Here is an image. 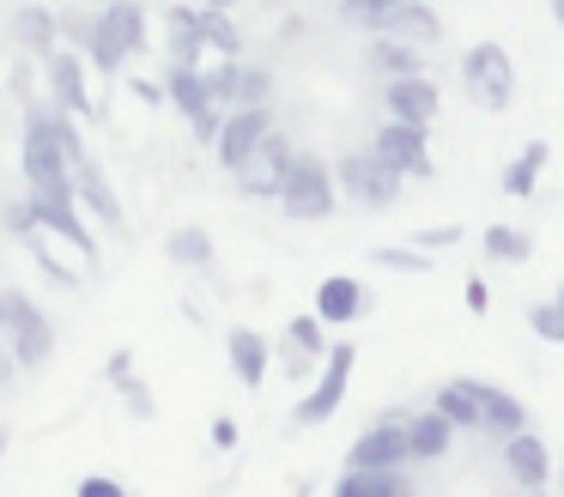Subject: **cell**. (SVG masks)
Returning a JSON list of instances; mask_svg holds the SVG:
<instances>
[{
	"instance_id": "1",
	"label": "cell",
	"mask_w": 564,
	"mask_h": 497,
	"mask_svg": "<svg viewBox=\"0 0 564 497\" xmlns=\"http://www.w3.org/2000/svg\"><path fill=\"white\" fill-rule=\"evenodd\" d=\"M0 334H7V352H13L19 370H43L55 352V322L13 285L0 291Z\"/></svg>"
},
{
	"instance_id": "2",
	"label": "cell",
	"mask_w": 564,
	"mask_h": 497,
	"mask_svg": "<svg viewBox=\"0 0 564 497\" xmlns=\"http://www.w3.org/2000/svg\"><path fill=\"white\" fill-rule=\"evenodd\" d=\"M462 91L474 97V109H486V116H503V109L516 104V61L503 43H474L462 55Z\"/></svg>"
},
{
	"instance_id": "3",
	"label": "cell",
	"mask_w": 564,
	"mask_h": 497,
	"mask_svg": "<svg viewBox=\"0 0 564 497\" xmlns=\"http://www.w3.org/2000/svg\"><path fill=\"white\" fill-rule=\"evenodd\" d=\"M280 206H285V218H328L334 206H340V182H334V170H328V158H316V152H292V170H285V182H280Z\"/></svg>"
},
{
	"instance_id": "4",
	"label": "cell",
	"mask_w": 564,
	"mask_h": 497,
	"mask_svg": "<svg viewBox=\"0 0 564 497\" xmlns=\"http://www.w3.org/2000/svg\"><path fill=\"white\" fill-rule=\"evenodd\" d=\"M334 182H340L346 201H358V206H370V213H382V206L401 201L406 170H401V164H389V158H382L377 145H370V152H346V158H340V170H334Z\"/></svg>"
},
{
	"instance_id": "5",
	"label": "cell",
	"mask_w": 564,
	"mask_h": 497,
	"mask_svg": "<svg viewBox=\"0 0 564 497\" xmlns=\"http://www.w3.org/2000/svg\"><path fill=\"white\" fill-rule=\"evenodd\" d=\"M31 206H37V225L50 230V237H62L74 255L98 261V242H91V230H86V206H79V194H74V176L37 182V188H31Z\"/></svg>"
},
{
	"instance_id": "6",
	"label": "cell",
	"mask_w": 564,
	"mask_h": 497,
	"mask_svg": "<svg viewBox=\"0 0 564 497\" xmlns=\"http://www.w3.org/2000/svg\"><path fill=\"white\" fill-rule=\"evenodd\" d=\"M352 370H358V346H328L322 352V364H316V382H310V395L292 407V419L297 424H328L334 412H340V400H346V388H352Z\"/></svg>"
},
{
	"instance_id": "7",
	"label": "cell",
	"mask_w": 564,
	"mask_h": 497,
	"mask_svg": "<svg viewBox=\"0 0 564 497\" xmlns=\"http://www.w3.org/2000/svg\"><path fill=\"white\" fill-rule=\"evenodd\" d=\"M19 170H25L31 188H37V182L74 176V164L62 158V140H55V128H50V104H31V109H25V145H19Z\"/></svg>"
},
{
	"instance_id": "8",
	"label": "cell",
	"mask_w": 564,
	"mask_h": 497,
	"mask_svg": "<svg viewBox=\"0 0 564 497\" xmlns=\"http://www.w3.org/2000/svg\"><path fill=\"white\" fill-rule=\"evenodd\" d=\"M370 145H377L389 164H401L406 176H419V182L437 176V164H431V121H401V116H389Z\"/></svg>"
},
{
	"instance_id": "9",
	"label": "cell",
	"mask_w": 564,
	"mask_h": 497,
	"mask_svg": "<svg viewBox=\"0 0 564 497\" xmlns=\"http://www.w3.org/2000/svg\"><path fill=\"white\" fill-rule=\"evenodd\" d=\"M413 461V443H406V412H382L370 431L352 436L346 449V467H406Z\"/></svg>"
},
{
	"instance_id": "10",
	"label": "cell",
	"mask_w": 564,
	"mask_h": 497,
	"mask_svg": "<svg viewBox=\"0 0 564 497\" xmlns=\"http://www.w3.org/2000/svg\"><path fill=\"white\" fill-rule=\"evenodd\" d=\"M268 128H273V109H268V104H237V109H225V128H219V140H213L219 164L237 176V170L249 164V152L268 140Z\"/></svg>"
},
{
	"instance_id": "11",
	"label": "cell",
	"mask_w": 564,
	"mask_h": 497,
	"mask_svg": "<svg viewBox=\"0 0 564 497\" xmlns=\"http://www.w3.org/2000/svg\"><path fill=\"white\" fill-rule=\"evenodd\" d=\"M86 48H74V43H62L50 61H43V79H50V97H55V109H67V116H98L91 109V91H86Z\"/></svg>"
},
{
	"instance_id": "12",
	"label": "cell",
	"mask_w": 564,
	"mask_h": 497,
	"mask_svg": "<svg viewBox=\"0 0 564 497\" xmlns=\"http://www.w3.org/2000/svg\"><path fill=\"white\" fill-rule=\"evenodd\" d=\"M285 170H292V140H285L280 128H268V140L249 152V164L237 170V182H243V194H256V201H280V182H285Z\"/></svg>"
},
{
	"instance_id": "13",
	"label": "cell",
	"mask_w": 564,
	"mask_h": 497,
	"mask_svg": "<svg viewBox=\"0 0 564 497\" xmlns=\"http://www.w3.org/2000/svg\"><path fill=\"white\" fill-rule=\"evenodd\" d=\"M498 449H503V473H510V485H522V491H540V485L552 479V449L540 443L528 424H522V431H510Z\"/></svg>"
},
{
	"instance_id": "14",
	"label": "cell",
	"mask_w": 564,
	"mask_h": 497,
	"mask_svg": "<svg viewBox=\"0 0 564 497\" xmlns=\"http://www.w3.org/2000/svg\"><path fill=\"white\" fill-rule=\"evenodd\" d=\"M382 109H389V116H401V121H437L443 91H437V79H431V73H401V79L382 85Z\"/></svg>"
},
{
	"instance_id": "15",
	"label": "cell",
	"mask_w": 564,
	"mask_h": 497,
	"mask_svg": "<svg viewBox=\"0 0 564 497\" xmlns=\"http://www.w3.org/2000/svg\"><path fill=\"white\" fill-rule=\"evenodd\" d=\"M164 97H171V109L183 121H200V116H213V91H207V73L200 67H188V61H164Z\"/></svg>"
},
{
	"instance_id": "16",
	"label": "cell",
	"mask_w": 564,
	"mask_h": 497,
	"mask_svg": "<svg viewBox=\"0 0 564 497\" xmlns=\"http://www.w3.org/2000/svg\"><path fill=\"white\" fill-rule=\"evenodd\" d=\"M370 310V291H365V279H352V273H328L316 285V315L328 327H346V322H358V315Z\"/></svg>"
},
{
	"instance_id": "17",
	"label": "cell",
	"mask_w": 564,
	"mask_h": 497,
	"mask_svg": "<svg viewBox=\"0 0 564 497\" xmlns=\"http://www.w3.org/2000/svg\"><path fill=\"white\" fill-rule=\"evenodd\" d=\"M225 358H231V376L243 388H261L268 382V364H273V346L256 327H231V334H225Z\"/></svg>"
},
{
	"instance_id": "18",
	"label": "cell",
	"mask_w": 564,
	"mask_h": 497,
	"mask_svg": "<svg viewBox=\"0 0 564 497\" xmlns=\"http://www.w3.org/2000/svg\"><path fill=\"white\" fill-rule=\"evenodd\" d=\"M431 407H437L455 431H479V424H486V407H479V376H449V382H437Z\"/></svg>"
},
{
	"instance_id": "19",
	"label": "cell",
	"mask_w": 564,
	"mask_h": 497,
	"mask_svg": "<svg viewBox=\"0 0 564 497\" xmlns=\"http://www.w3.org/2000/svg\"><path fill=\"white\" fill-rule=\"evenodd\" d=\"M74 194H79V206H86V213H98V225H104V230H122V225H128L122 201H116V188H110V176H104V170L91 164V158L74 170Z\"/></svg>"
},
{
	"instance_id": "20",
	"label": "cell",
	"mask_w": 564,
	"mask_h": 497,
	"mask_svg": "<svg viewBox=\"0 0 564 497\" xmlns=\"http://www.w3.org/2000/svg\"><path fill=\"white\" fill-rule=\"evenodd\" d=\"M334 491L340 497H413V479H406V467H346L334 479Z\"/></svg>"
},
{
	"instance_id": "21",
	"label": "cell",
	"mask_w": 564,
	"mask_h": 497,
	"mask_svg": "<svg viewBox=\"0 0 564 497\" xmlns=\"http://www.w3.org/2000/svg\"><path fill=\"white\" fill-rule=\"evenodd\" d=\"M365 61L382 73V79H401V73H425V43H406L394 31H377L365 48Z\"/></svg>"
},
{
	"instance_id": "22",
	"label": "cell",
	"mask_w": 564,
	"mask_h": 497,
	"mask_svg": "<svg viewBox=\"0 0 564 497\" xmlns=\"http://www.w3.org/2000/svg\"><path fill=\"white\" fill-rule=\"evenodd\" d=\"M406 443H413V461H443L455 449V424L443 419L437 407L406 412Z\"/></svg>"
},
{
	"instance_id": "23",
	"label": "cell",
	"mask_w": 564,
	"mask_h": 497,
	"mask_svg": "<svg viewBox=\"0 0 564 497\" xmlns=\"http://www.w3.org/2000/svg\"><path fill=\"white\" fill-rule=\"evenodd\" d=\"M479 407H486V424H479V431H486L491 443H503L510 431L528 424V407L510 395V388H498V382H479Z\"/></svg>"
},
{
	"instance_id": "24",
	"label": "cell",
	"mask_w": 564,
	"mask_h": 497,
	"mask_svg": "<svg viewBox=\"0 0 564 497\" xmlns=\"http://www.w3.org/2000/svg\"><path fill=\"white\" fill-rule=\"evenodd\" d=\"M13 36H19V43H25L37 61H50L55 48H62V19H55L50 7H19V12H13Z\"/></svg>"
},
{
	"instance_id": "25",
	"label": "cell",
	"mask_w": 564,
	"mask_h": 497,
	"mask_svg": "<svg viewBox=\"0 0 564 497\" xmlns=\"http://www.w3.org/2000/svg\"><path fill=\"white\" fill-rule=\"evenodd\" d=\"M552 164V145L546 140H528L522 152L503 164V194H516V201H528V194L540 188V170Z\"/></svg>"
},
{
	"instance_id": "26",
	"label": "cell",
	"mask_w": 564,
	"mask_h": 497,
	"mask_svg": "<svg viewBox=\"0 0 564 497\" xmlns=\"http://www.w3.org/2000/svg\"><path fill=\"white\" fill-rule=\"evenodd\" d=\"M479 249H486V261H498V267H522L528 255H534V237H528L522 225H486L479 230Z\"/></svg>"
},
{
	"instance_id": "27",
	"label": "cell",
	"mask_w": 564,
	"mask_h": 497,
	"mask_svg": "<svg viewBox=\"0 0 564 497\" xmlns=\"http://www.w3.org/2000/svg\"><path fill=\"white\" fill-rule=\"evenodd\" d=\"M394 36H406V43H443V19H437V7H425V0H401L394 7V24H389Z\"/></svg>"
},
{
	"instance_id": "28",
	"label": "cell",
	"mask_w": 564,
	"mask_h": 497,
	"mask_svg": "<svg viewBox=\"0 0 564 497\" xmlns=\"http://www.w3.org/2000/svg\"><path fill=\"white\" fill-rule=\"evenodd\" d=\"M195 7H200V0H195ZM195 24H200V36H207L213 55H243V31L231 24V7H200Z\"/></svg>"
},
{
	"instance_id": "29",
	"label": "cell",
	"mask_w": 564,
	"mask_h": 497,
	"mask_svg": "<svg viewBox=\"0 0 564 497\" xmlns=\"http://www.w3.org/2000/svg\"><path fill=\"white\" fill-rule=\"evenodd\" d=\"M104 19H110V31L122 36L128 55H147V7H140V0H110Z\"/></svg>"
},
{
	"instance_id": "30",
	"label": "cell",
	"mask_w": 564,
	"mask_h": 497,
	"mask_svg": "<svg viewBox=\"0 0 564 497\" xmlns=\"http://www.w3.org/2000/svg\"><path fill=\"white\" fill-rule=\"evenodd\" d=\"M86 61H91V67H98V73H122V61H128L122 36L110 31V19H104V12H98V19H91V36H86Z\"/></svg>"
},
{
	"instance_id": "31",
	"label": "cell",
	"mask_w": 564,
	"mask_h": 497,
	"mask_svg": "<svg viewBox=\"0 0 564 497\" xmlns=\"http://www.w3.org/2000/svg\"><path fill=\"white\" fill-rule=\"evenodd\" d=\"M164 255H171L176 267H207L213 261V237L200 225H183V230H171V237H164Z\"/></svg>"
},
{
	"instance_id": "32",
	"label": "cell",
	"mask_w": 564,
	"mask_h": 497,
	"mask_svg": "<svg viewBox=\"0 0 564 497\" xmlns=\"http://www.w3.org/2000/svg\"><path fill=\"white\" fill-rule=\"evenodd\" d=\"M285 346L304 352V358H322V352H328V322H322L316 310L292 315V322H285Z\"/></svg>"
},
{
	"instance_id": "33",
	"label": "cell",
	"mask_w": 564,
	"mask_h": 497,
	"mask_svg": "<svg viewBox=\"0 0 564 497\" xmlns=\"http://www.w3.org/2000/svg\"><path fill=\"white\" fill-rule=\"evenodd\" d=\"M394 7H401V0H340V19L377 36V31H389V24H394Z\"/></svg>"
},
{
	"instance_id": "34",
	"label": "cell",
	"mask_w": 564,
	"mask_h": 497,
	"mask_svg": "<svg viewBox=\"0 0 564 497\" xmlns=\"http://www.w3.org/2000/svg\"><path fill=\"white\" fill-rule=\"evenodd\" d=\"M200 73H207L213 104H219V109H237V79H243V61H237V55H219L213 67H200Z\"/></svg>"
},
{
	"instance_id": "35",
	"label": "cell",
	"mask_w": 564,
	"mask_h": 497,
	"mask_svg": "<svg viewBox=\"0 0 564 497\" xmlns=\"http://www.w3.org/2000/svg\"><path fill=\"white\" fill-rule=\"evenodd\" d=\"M528 327H534V339H546V346H564V303H528Z\"/></svg>"
},
{
	"instance_id": "36",
	"label": "cell",
	"mask_w": 564,
	"mask_h": 497,
	"mask_svg": "<svg viewBox=\"0 0 564 497\" xmlns=\"http://www.w3.org/2000/svg\"><path fill=\"white\" fill-rule=\"evenodd\" d=\"M74 121H79V116H67V109H55V104H50V128H55V140H62V158L79 170V164H86V140H79Z\"/></svg>"
},
{
	"instance_id": "37",
	"label": "cell",
	"mask_w": 564,
	"mask_h": 497,
	"mask_svg": "<svg viewBox=\"0 0 564 497\" xmlns=\"http://www.w3.org/2000/svg\"><path fill=\"white\" fill-rule=\"evenodd\" d=\"M200 55H207V36H200V24H171V61L200 67Z\"/></svg>"
},
{
	"instance_id": "38",
	"label": "cell",
	"mask_w": 564,
	"mask_h": 497,
	"mask_svg": "<svg viewBox=\"0 0 564 497\" xmlns=\"http://www.w3.org/2000/svg\"><path fill=\"white\" fill-rule=\"evenodd\" d=\"M25 242H31V261H37V267H43V273H50V279H55V285H79V273H74V267H62V261H55V255H50V242H43V237H37V230H31V237H25Z\"/></svg>"
},
{
	"instance_id": "39",
	"label": "cell",
	"mask_w": 564,
	"mask_h": 497,
	"mask_svg": "<svg viewBox=\"0 0 564 497\" xmlns=\"http://www.w3.org/2000/svg\"><path fill=\"white\" fill-rule=\"evenodd\" d=\"M0 225L13 230V237H31V230H43V225H37V206H31V194H25V201H7Z\"/></svg>"
},
{
	"instance_id": "40",
	"label": "cell",
	"mask_w": 564,
	"mask_h": 497,
	"mask_svg": "<svg viewBox=\"0 0 564 497\" xmlns=\"http://www.w3.org/2000/svg\"><path fill=\"white\" fill-rule=\"evenodd\" d=\"M268 97H273V73L243 67V79H237V104H268Z\"/></svg>"
},
{
	"instance_id": "41",
	"label": "cell",
	"mask_w": 564,
	"mask_h": 497,
	"mask_svg": "<svg viewBox=\"0 0 564 497\" xmlns=\"http://www.w3.org/2000/svg\"><path fill=\"white\" fill-rule=\"evenodd\" d=\"M377 261L394 267V273H431V255H419V242L413 249H377Z\"/></svg>"
},
{
	"instance_id": "42",
	"label": "cell",
	"mask_w": 564,
	"mask_h": 497,
	"mask_svg": "<svg viewBox=\"0 0 564 497\" xmlns=\"http://www.w3.org/2000/svg\"><path fill=\"white\" fill-rule=\"evenodd\" d=\"M419 249H455L462 242V225H431V230H413Z\"/></svg>"
},
{
	"instance_id": "43",
	"label": "cell",
	"mask_w": 564,
	"mask_h": 497,
	"mask_svg": "<svg viewBox=\"0 0 564 497\" xmlns=\"http://www.w3.org/2000/svg\"><path fill=\"white\" fill-rule=\"evenodd\" d=\"M55 19H62V43L86 48V36H91V12H55Z\"/></svg>"
},
{
	"instance_id": "44",
	"label": "cell",
	"mask_w": 564,
	"mask_h": 497,
	"mask_svg": "<svg viewBox=\"0 0 564 497\" xmlns=\"http://www.w3.org/2000/svg\"><path fill=\"white\" fill-rule=\"evenodd\" d=\"M122 395H128V412H134V419H152V388H147V382L122 376Z\"/></svg>"
},
{
	"instance_id": "45",
	"label": "cell",
	"mask_w": 564,
	"mask_h": 497,
	"mask_svg": "<svg viewBox=\"0 0 564 497\" xmlns=\"http://www.w3.org/2000/svg\"><path fill=\"white\" fill-rule=\"evenodd\" d=\"M462 298H467V315H486V310H491V291H486V279H467V285H462Z\"/></svg>"
},
{
	"instance_id": "46",
	"label": "cell",
	"mask_w": 564,
	"mask_h": 497,
	"mask_svg": "<svg viewBox=\"0 0 564 497\" xmlns=\"http://www.w3.org/2000/svg\"><path fill=\"white\" fill-rule=\"evenodd\" d=\"M79 497H122V485H116V479H98V473H91V479H79Z\"/></svg>"
},
{
	"instance_id": "47",
	"label": "cell",
	"mask_w": 564,
	"mask_h": 497,
	"mask_svg": "<svg viewBox=\"0 0 564 497\" xmlns=\"http://www.w3.org/2000/svg\"><path fill=\"white\" fill-rule=\"evenodd\" d=\"M128 91H134L140 104H164V85H152V79H128Z\"/></svg>"
},
{
	"instance_id": "48",
	"label": "cell",
	"mask_w": 564,
	"mask_h": 497,
	"mask_svg": "<svg viewBox=\"0 0 564 497\" xmlns=\"http://www.w3.org/2000/svg\"><path fill=\"white\" fill-rule=\"evenodd\" d=\"M213 443L231 449V443H237V424H231V419H213Z\"/></svg>"
},
{
	"instance_id": "49",
	"label": "cell",
	"mask_w": 564,
	"mask_h": 497,
	"mask_svg": "<svg viewBox=\"0 0 564 497\" xmlns=\"http://www.w3.org/2000/svg\"><path fill=\"white\" fill-rule=\"evenodd\" d=\"M128 370H134V358H128V352H116V358H110V382H122Z\"/></svg>"
},
{
	"instance_id": "50",
	"label": "cell",
	"mask_w": 564,
	"mask_h": 497,
	"mask_svg": "<svg viewBox=\"0 0 564 497\" xmlns=\"http://www.w3.org/2000/svg\"><path fill=\"white\" fill-rule=\"evenodd\" d=\"M552 24H558V31H564V0H552Z\"/></svg>"
},
{
	"instance_id": "51",
	"label": "cell",
	"mask_w": 564,
	"mask_h": 497,
	"mask_svg": "<svg viewBox=\"0 0 564 497\" xmlns=\"http://www.w3.org/2000/svg\"><path fill=\"white\" fill-rule=\"evenodd\" d=\"M200 7H237V0H200Z\"/></svg>"
},
{
	"instance_id": "52",
	"label": "cell",
	"mask_w": 564,
	"mask_h": 497,
	"mask_svg": "<svg viewBox=\"0 0 564 497\" xmlns=\"http://www.w3.org/2000/svg\"><path fill=\"white\" fill-rule=\"evenodd\" d=\"M0 455H7V431H0Z\"/></svg>"
},
{
	"instance_id": "53",
	"label": "cell",
	"mask_w": 564,
	"mask_h": 497,
	"mask_svg": "<svg viewBox=\"0 0 564 497\" xmlns=\"http://www.w3.org/2000/svg\"><path fill=\"white\" fill-rule=\"evenodd\" d=\"M558 303H564V279H558Z\"/></svg>"
},
{
	"instance_id": "54",
	"label": "cell",
	"mask_w": 564,
	"mask_h": 497,
	"mask_svg": "<svg viewBox=\"0 0 564 497\" xmlns=\"http://www.w3.org/2000/svg\"><path fill=\"white\" fill-rule=\"evenodd\" d=\"M0 339H7V334H0Z\"/></svg>"
}]
</instances>
